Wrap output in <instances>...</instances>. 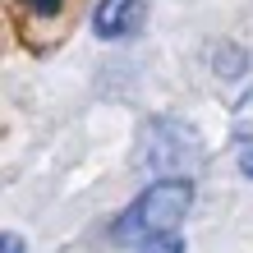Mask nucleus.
<instances>
[{
  "instance_id": "f257e3e1",
  "label": "nucleus",
  "mask_w": 253,
  "mask_h": 253,
  "mask_svg": "<svg viewBox=\"0 0 253 253\" xmlns=\"http://www.w3.org/2000/svg\"><path fill=\"white\" fill-rule=\"evenodd\" d=\"M189 207H193V180L189 175H161V180H152L120 212V221L111 226V235L125 240V244L129 240L143 244V240H152V235H170L189 216Z\"/></svg>"
},
{
  "instance_id": "20e7f679",
  "label": "nucleus",
  "mask_w": 253,
  "mask_h": 253,
  "mask_svg": "<svg viewBox=\"0 0 253 253\" xmlns=\"http://www.w3.org/2000/svg\"><path fill=\"white\" fill-rule=\"evenodd\" d=\"M138 253H184V240H180V235H152V240H143L138 244Z\"/></svg>"
},
{
  "instance_id": "0eeeda50",
  "label": "nucleus",
  "mask_w": 253,
  "mask_h": 253,
  "mask_svg": "<svg viewBox=\"0 0 253 253\" xmlns=\"http://www.w3.org/2000/svg\"><path fill=\"white\" fill-rule=\"evenodd\" d=\"M0 249H5V253H23V240H19V235H14V230H9V235H5V240H0Z\"/></svg>"
},
{
  "instance_id": "39448f33",
  "label": "nucleus",
  "mask_w": 253,
  "mask_h": 253,
  "mask_svg": "<svg viewBox=\"0 0 253 253\" xmlns=\"http://www.w3.org/2000/svg\"><path fill=\"white\" fill-rule=\"evenodd\" d=\"M19 5H23L28 14H37V19H46V14H55L65 0H19Z\"/></svg>"
},
{
  "instance_id": "f03ea898",
  "label": "nucleus",
  "mask_w": 253,
  "mask_h": 253,
  "mask_svg": "<svg viewBox=\"0 0 253 253\" xmlns=\"http://www.w3.org/2000/svg\"><path fill=\"white\" fill-rule=\"evenodd\" d=\"M203 161L198 133L175 125V120H152L143 129V147H138V166H152L161 175H189Z\"/></svg>"
},
{
  "instance_id": "423d86ee",
  "label": "nucleus",
  "mask_w": 253,
  "mask_h": 253,
  "mask_svg": "<svg viewBox=\"0 0 253 253\" xmlns=\"http://www.w3.org/2000/svg\"><path fill=\"white\" fill-rule=\"evenodd\" d=\"M240 170L253 180V133H244V143H240Z\"/></svg>"
},
{
  "instance_id": "7ed1b4c3",
  "label": "nucleus",
  "mask_w": 253,
  "mask_h": 253,
  "mask_svg": "<svg viewBox=\"0 0 253 253\" xmlns=\"http://www.w3.org/2000/svg\"><path fill=\"white\" fill-rule=\"evenodd\" d=\"M143 19H147L143 0H101V5L92 9V28H97V37H106V42L133 37L143 28Z\"/></svg>"
}]
</instances>
